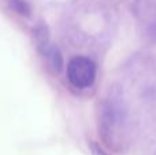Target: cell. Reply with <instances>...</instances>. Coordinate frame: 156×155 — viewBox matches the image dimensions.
Returning a JSON list of instances; mask_svg holds the SVG:
<instances>
[{"instance_id": "cell-5", "label": "cell", "mask_w": 156, "mask_h": 155, "mask_svg": "<svg viewBox=\"0 0 156 155\" xmlns=\"http://www.w3.org/2000/svg\"><path fill=\"white\" fill-rule=\"evenodd\" d=\"M89 150H90L92 155H110L103 150V147L100 144H97L96 142H89Z\"/></svg>"}, {"instance_id": "cell-3", "label": "cell", "mask_w": 156, "mask_h": 155, "mask_svg": "<svg viewBox=\"0 0 156 155\" xmlns=\"http://www.w3.org/2000/svg\"><path fill=\"white\" fill-rule=\"evenodd\" d=\"M33 33H34V40H36V45H37L38 51L43 52L44 49L51 44V41H49V34H48V27H47L45 25L40 23L34 27Z\"/></svg>"}, {"instance_id": "cell-1", "label": "cell", "mask_w": 156, "mask_h": 155, "mask_svg": "<svg viewBox=\"0 0 156 155\" xmlns=\"http://www.w3.org/2000/svg\"><path fill=\"white\" fill-rule=\"evenodd\" d=\"M67 78L76 88H88L96 78V66L89 58L76 56L67 65Z\"/></svg>"}, {"instance_id": "cell-4", "label": "cell", "mask_w": 156, "mask_h": 155, "mask_svg": "<svg viewBox=\"0 0 156 155\" xmlns=\"http://www.w3.org/2000/svg\"><path fill=\"white\" fill-rule=\"evenodd\" d=\"M10 5L15 13H18L22 16H29L30 15V7L25 0H8Z\"/></svg>"}, {"instance_id": "cell-2", "label": "cell", "mask_w": 156, "mask_h": 155, "mask_svg": "<svg viewBox=\"0 0 156 155\" xmlns=\"http://www.w3.org/2000/svg\"><path fill=\"white\" fill-rule=\"evenodd\" d=\"M43 56L47 59L48 65L52 67V70L55 71H60L62 70V66H63V58H62V54H60L59 48L54 44H49L43 52Z\"/></svg>"}]
</instances>
